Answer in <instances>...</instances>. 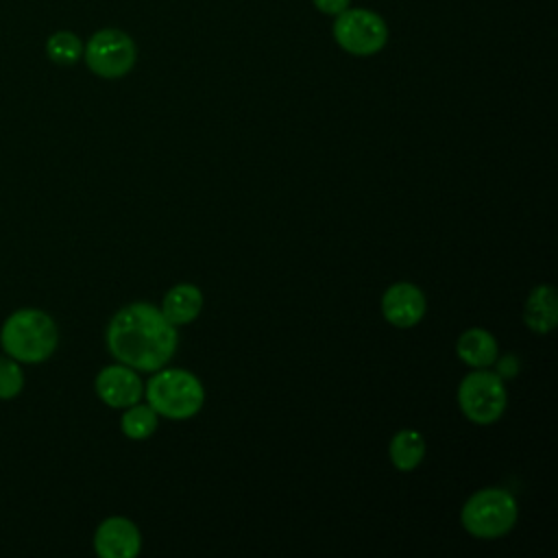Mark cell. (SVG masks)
Wrapping results in <instances>:
<instances>
[{
    "mask_svg": "<svg viewBox=\"0 0 558 558\" xmlns=\"http://www.w3.org/2000/svg\"><path fill=\"white\" fill-rule=\"evenodd\" d=\"M174 325L150 303H131L113 314L107 327L109 353L142 373H155L174 355Z\"/></svg>",
    "mask_w": 558,
    "mask_h": 558,
    "instance_id": "1",
    "label": "cell"
},
{
    "mask_svg": "<svg viewBox=\"0 0 558 558\" xmlns=\"http://www.w3.org/2000/svg\"><path fill=\"white\" fill-rule=\"evenodd\" d=\"M57 342L59 331L54 320L46 312L33 307L13 312L0 329L4 353L17 362H44L54 353Z\"/></svg>",
    "mask_w": 558,
    "mask_h": 558,
    "instance_id": "2",
    "label": "cell"
},
{
    "mask_svg": "<svg viewBox=\"0 0 558 558\" xmlns=\"http://www.w3.org/2000/svg\"><path fill=\"white\" fill-rule=\"evenodd\" d=\"M148 405L172 421H185L201 412L205 401L203 384L183 368H159L146 384Z\"/></svg>",
    "mask_w": 558,
    "mask_h": 558,
    "instance_id": "3",
    "label": "cell"
},
{
    "mask_svg": "<svg viewBox=\"0 0 558 558\" xmlns=\"http://www.w3.org/2000/svg\"><path fill=\"white\" fill-rule=\"evenodd\" d=\"M517 517V499L499 486L480 488L464 501L460 512L462 527L477 538H497L508 534L514 527Z\"/></svg>",
    "mask_w": 558,
    "mask_h": 558,
    "instance_id": "4",
    "label": "cell"
},
{
    "mask_svg": "<svg viewBox=\"0 0 558 558\" xmlns=\"http://www.w3.org/2000/svg\"><path fill=\"white\" fill-rule=\"evenodd\" d=\"M458 405L475 425L497 423L508 405L501 377L488 368L471 371L458 386Z\"/></svg>",
    "mask_w": 558,
    "mask_h": 558,
    "instance_id": "5",
    "label": "cell"
},
{
    "mask_svg": "<svg viewBox=\"0 0 558 558\" xmlns=\"http://www.w3.org/2000/svg\"><path fill=\"white\" fill-rule=\"evenodd\" d=\"M338 46L351 54H375L386 46L388 26L384 17L366 9H344L333 22Z\"/></svg>",
    "mask_w": 558,
    "mask_h": 558,
    "instance_id": "6",
    "label": "cell"
},
{
    "mask_svg": "<svg viewBox=\"0 0 558 558\" xmlns=\"http://www.w3.org/2000/svg\"><path fill=\"white\" fill-rule=\"evenodd\" d=\"M87 68L102 78H120L135 63V44L133 39L116 28H105L92 35L85 46Z\"/></svg>",
    "mask_w": 558,
    "mask_h": 558,
    "instance_id": "7",
    "label": "cell"
},
{
    "mask_svg": "<svg viewBox=\"0 0 558 558\" xmlns=\"http://www.w3.org/2000/svg\"><path fill=\"white\" fill-rule=\"evenodd\" d=\"M96 395L109 408H129L142 399L144 386L135 368L111 364L96 375Z\"/></svg>",
    "mask_w": 558,
    "mask_h": 558,
    "instance_id": "8",
    "label": "cell"
},
{
    "mask_svg": "<svg viewBox=\"0 0 558 558\" xmlns=\"http://www.w3.org/2000/svg\"><path fill=\"white\" fill-rule=\"evenodd\" d=\"M94 549L100 558H133L142 549V534L131 519L109 517L96 527Z\"/></svg>",
    "mask_w": 558,
    "mask_h": 558,
    "instance_id": "9",
    "label": "cell"
},
{
    "mask_svg": "<svg viewBox=\"0 0 558 558\" xmlns=\"http://www.w3.org/2000/svg\"><path fill=\"white\" fill-rule=\"evenodd\" d=\"M425 294L410 281L392 283L381 296V314L395 327H414L425 316Z\"/></svg>",
    "mask_w": 558,
    "mask_h": 558,
    "instance_id": "10",
    "label": "cell"
},
{
    "mask_svg": "<svg viewBox=\"0 0 558 558\" xmlns=\"http://www.w3.org/2000/svg\"><path fill=\"white\" fill-rule=\"evenodd\" d=\"M159 310L174 327L187 325L203 310V292L192 283H177L166 292Z\"/></svg>",
    "mask_w": 558,
    "mask_h": 558,
    "instance_id": "11",
    "label": "cell"
},
{
    "mask_svg": "<svg viewBox=\"0 0 558 558\" xmlns=\"http://www.w3.org/2000/svg\"><path fill=\"white\" fill-rule=\"evenodd\" d=\"M523 320L534 333H549L558 323V305H556V290L551 286H536L525 305H523Z\"/></svg>",
    "mask_w": 558,
    "mask_h": 558,
    "instance_id": "12",
    "label": "cell"
},
{
    "mask_svg": "<svg viewBox=\"0 0 558 558\" xmlns=\"http://www.w3.org/2000/svg\"><path fill=\"white\" fill-rule=\"evenodd\" d=\"M458 357L473 368H488L497 360V340L482 327H471L456 342Z\"/></svg>",
    "mask_w": 558,
    "mask_h": 558,
    "instance_id": "13",
    "label": "cell"
},
{
    "mask_svg": "<svg viewBox=\"0 0 558 558\" xmlns=\"http://www.w3.org/2000/svg\"><path fill=\"white\" fill-rule=\"evenodd\" d=\"M388 453L397 471H414L425 456V440L416 429H399L390 440Z\"/></svg>",
    "mask_w": 558,
    "mask_h": 558,
    "instance_id": "14",
    "label": "cell"
},
{
    "mask_svg": "<svg viewBox=\"0 0 558 558\" xmlns=\"http://www.w3.org/2000/svg\"><path fill=\"white\" fill-rule=\"evenodd\" d=\"M120 427L131 440H146L157 429V412L148 403H133L122 414Z\"/></svg>",
    "mask_w": 558,
    "mask_h": 558,
    "instance_id": "15",
    "label": "cell"
},
{
    "mask_svg": "<svg viewBox=\"0 0 558 558\" xmlns=\"http://www.w3.org/2000/svg\"><path fill=\"white\" fill-rule=\"evenodd\" d=\"M46 52L48 57L59 63V65H72L78 61V57L83 54V44L81 39L74 35V33H68V31H61V33H54L48 44H46Z\"/></svg>",
    "mask_w": 558,
    "mask_h": 558,
    "instance_id": "16",
    "label": "cell"
},
{
    "mask_svg": "<svg viewBox=\"0 0 558 558\" xmlns=\"http://www.w3.org/2000/svg\"><path fill=\"white\" fill-rule=\"evenodd\" d=\"M24 388V371L13 357L0 355V399H13Z\"/></svg>",
    "mask_w": 558,
    "mask_h": 558,
    "instance_id": "17",
    "label": "cell"
},
{
    "mask_svg": "<svg viewBox=\"0 0 558 558\" xmlns=\"http://www.w3.org/2000/svg\"><path fill=\"white\" fill-rule=\"evenodd\" d=\"M316 9L327 15H338L349 7V0H314Z\"/></svg>",
    "mask_w": 558,
    "mask_h": 558,
    "instance_id": "18",
    "label": "cell"
},
{
    "mask_svg": "<svg viewBox=\"0 0 558 558\" xmlns=\"http://www.w3.org/2000/svg\"><path fill=\"white\" fill-rule=\"evenodd\" d=\"M517 373V360L512 355L499 360V366H497V375H506V377H512Z\"/></svg>",
    "mask_w": 558,
    "mask_h": 558,
    "instance_id": "19",
    "label": "cell"
}]
</instances>
